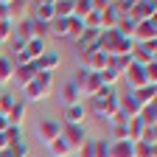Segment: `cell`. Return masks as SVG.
Masks as SVG:
<instances>
[{
    "label": "cell",
    "instance_id": "obj_1",
    "mask_svg": "<svg viewBox=\"0 0 157 157\" xmlns=\"http://www.w3.org/2000/svg\"><path fill=\"white\" fill-rule=\"evenodd\" d=\"M90 109L98 121H109V115L118 112V93L115 87H101L95 93V98H90Z\"/></svg>",
    "mask_w": 157,
    "mask_h": 157
},
{
    "label": "cell",
    "instance_id": "obj_2",
    "mask_svg": "<svg viewBox=\"0 0 157 157\" xmlns=\"http://www.w3.org/2000/svg\"><path fill=\"white\" fill-rule=\"evenodd\" d=\"M20 93H23V101L25 104L28 101H42V98H48L53 93V73H36L34 82L25 84Z\"/></svg>",
    "mask_w": 157,
    "mask_h": 157
},
{
    "label": "cell",
    "instance_id": "obj_3",
    "mask_svg": "<svg viewBox=\"0 0 157 157\" xmlns=\"http://www.w3.org/2000/svg\"><path fill=\"white\" fill-rule=\"evenodd\" d=\"M154 56H157V39L135 45V48H132V53H129V59H132L135 65H140V67H146L149 62H154Z\"/></svg>",
    "mask_w": 157,
    "mask_h": 157
},
{
    "label": "cell",
    "instance_id": "obj_4",
    "mask_svg": "<svg viewBox=\"0 0 157 157\" xmlns=\"http://www.w3.org/2000/svg\"><path fill=\"white\" fill-rule=\"evenodd\" d=\"M154 17H157V3L154 0H135L132 3V11H129L132 23H143V20H154Z\"/></svg>",
    "mask_w": 157,
    "mask_h": 157
},
{
    "label": "cell",
    "instance_id": "obj_5",
    "mask_svg": "<svg viewBox=\"0 0 157 157\" xmlns=\"http://www.w3.org/2000/svg\"><path fill=\"white\" fill-rule=\"evenodd\" d=\"M157 39V20H143V23H135V31H132V42L140 45V42H151Z\"/></svg>",
    "mask_w": 157,
    "mask_h": 157
},
{
    "label": "cell",
    "instance_id": "obj_6",
    "mask_svg": "<svg viewBox=\"0 0 157 157\" xmlns=\"http://www.w3.org/2000/svg\"><path fill=\"white\" fill-rule=\"evenodd\" d=\"M59 126H62V124H59ZM59 137H62V140L76 151L78 146H82L84 140H87V132H84V124L82 126H62V129H59Z\"/></svg>",
    "mask_w": 157,
    "mask_h": 157
},
{
    "label": "cell",
    "instance_id": "obj_7",
    "mask_svg": "<svg viewBox=\"0 0 157 157\" xmlns=\"http://www.w3.org/2000/svg\"><path fill=\"white\" fill-rule=\"evenodd\" d=\"M28 17L36 20V23H51V20H53V3H51V0L28 3Z\"/></svg>",
    "mask_w": 157,
    "mask_h": 157
},
{
    "label": "cell",
    "instance_id": "obj_8",
    "mask_svg": "<svg viewBox=\"0 0 157 157\" xmlns=\"http://www.w3.org/2000/svg\"><path fill=\"white\" fill-rule=\"evenodd\" d=\"M59 129H62V126H59L56 118H42L39 126H36V137H39L42 143H51V140H56V137H59Z\"/></svg>",
    "mask_w": 157,
    "mask_h": 157
},
{
    "label": "cell",
    "instance_id": "obj_9",
    "mask_svg": "<svg viewBox=\"0 0 157 157\" xmlns=\"http://www.w3.org/2000/svg\"><path fill=\"white\" fill-rule=\"evenodd\" d=\"M34 76H36V67H34V62H31V65H14L11 84H14L17 90H23L25 84H31V82H34Z\"/></svg>",
    "mask_w": 157,
    "mask_h": 157
},
{
    "label": "cell",
    "instance_id": "obj_10",
    "mask_svg": "<svg viewBox=\"0 0 157 157\" xmlns=\"http://www.w3.org/2000/svg\"><path fill=\"white\" fill-rule=\"evenodd\" d=\"M121 78H126V84H129L132 90H140V87H146V84H149V82H146V70H143L140 65H135V62L124 70V76H121Z\"/></svg>",
    "mask_w": 157,
    "mask_h": 157
},
{
    "label": "cell",
    "instance_id": "obj_11",
    "mask_svg": "<svg viewBox=\"0 0 157 157\" xmlns=\"http://www.w3.org/2000/svg\"><path fill=\"white\" fill-rule=\"evenodd\" d=\"M87 118V109L84 104H73V107H65L62 112V126H82Z\"/></svg>",
    "mask_w": 157,
    "mask_h": 157
},
{
    "label": "cell",
    "instance_id": "obj_12",
    "mask_svg": "<svg viewBox=\"0 0 157 157\" xmlns=\"http://www.w3.org/2000/svg\"><path fill=\"white\" fill-rule=\"evenodd\" d=\"M59 65H62V56L53 53V51H45V53L34 62L36 73H56V67H59Z\"/></svg>",
    "mask_w": 157,
    "mask_h": 157
},
{
    "label": "cell",
    "instance_id": "obj_13",
    "mask_svg": "<svg viewBox=\"0 0 157 157\" xmlns=\"http://www.w3.org/2000/svg\"><path fill=\"white\" fill-rule=\"evenodd\" d=\"M25 115H28V104L20 98V101H14L11 104V109L6 112V121H9V126H17V129H23V121H25Z\"/></svg>",
    "mask_w": 157,
    "mask_h": 157
},
{
    "label": "cell",
    "instance_id": "obj_14",
    "mask_svg": "<svg viewBox=\"0 0 157 157\" xmlns=\"http://www.w3.org/2000/svg\"><path fill=\"white\" fill-rule=\"evenodd\" d=\"M11 39H17V42H28V39H34V20L31 17H23V20H17L14 23V36Z\"/></svg>",
    "mask_w": 157,
    "mask_h": 157
},
{
    "label": "cell",
    "instance_id": "obj_15",
    "mask_svg": "<svg viewBox=\"0 0 157 157\" xmlns=\"http://www.w3.org/2000/svg\"><path fill=\"white\" fill-rule=\"evenodd\" d=\"M59 101H62V107L82 104V90H78L73 82H67V84H62V90H59Z\"/></svg>",
    "mask_w": 157,
    "mask_h": 157
},
{
    "label": "cell",
    "instance_id": "obj_16",
    "mask_svg": "<svg viewBox=\"0 0 157 157\" xmlns=\"http://www.w3.org/2000/svg\"><path fill=\"white\" fill-rule=\"evenodd\" d=\"M107 65H109V56H107L104 51H98V48H93V51H90L87 62H84V67H87L90 73H101Z\"/></svg>",
    "mask_w": 157,
    "mask_h": 157
},
{
    "label": "cell",
    "instance_id": "obj_17",
    "mask_svg": "<svg viewBox=\"0 0 157 157\" xmlns=\"http://www.w3.org/2000/svg\"><path fill=\"white\" fill-rule=\"evenodd\" d=\"M104 84H101V78H98V73H90L87 70V76L82 78V84H78V90H82V95H87V98H95V93L101 90Z\"/></svg>",
    "mask_w": 157,
    "mask_h": 157
},
{
    "label": "cell",
    "instance_id": "obj_18",
    "mask_svg": "<svg viewBox=\"0 0 157 157\" xmlns=\"http://www.w3.org/2000/svg\"><path fill=\"white\" fill-rule=\"evenodd\" d=\"M129 95H132L140 107H146V104H154V101H157V87L146 84V87H140V90H132Z\"/></svg>",
    "mask_w": 157,
    "mask_h": 157
},
{
    "label": "cell",
    "instance_id": "obj_19",
    "mask_svg": "<svg viewBox=\"0 0 157 157\" xmlns=\"http://www.w3.org/2000/svg\"><path fill=\"white\" fill-rule=\"evenodd\" d=\"M23 53L31 59V62H36V59L45 53V39H28V42L23 45Z\"/></svg>",
    "mask_w": 157,
    "mask_h": 157
},
{
    "label": "cell",
    "instance_id": "obj_20",
    "mask_svg": "<svg viewBox=\"0 0 157 157\" xmlns=\"http://www.w3.org/2000/svg\"><path fill=\"white\" fill-rule=\"evenodd\" d=\"M51 3H53V20L73 17V0H51Z\"/></svg>",
    "mask_w": 157,
    "mask_h": 157
},
{
    "label": "cell",
    "instance_id": "obj_21",
    "mask_svg": "<svg viewBox=\"0 0 157 157\" xmlns=\"http://www.w3.org/2000/svg\"><path fill=\"white\" fill-rule=\"evenodd\" d=\"M9 3V20L14 23V17L17 20H23V17H28V3L25 0H6Z\"/></svg>",
    "mask_w": 157,
    "mask_h": 157
},
{
    "label": "cell",
    "instance_id": "obj_22",
    "mask_svg": "<svg viewBox=\"0 0 157 157\" xmlns=\"http://www.w3.org/2000/svg\"><path fill=\"white\" fill-rule=\"evenodd\" d=\"M109 157H132V140H112Z\"/></svg>",
    "mask_w": 157,
    "mask_h": 157
},
{
    "label": "cell",
    "instance_id": "obj_23",
    "mask_svg": "<svg viewBox=\"0 0 157 157\" xmlns=\"http://www.w3.org/2000/svg\"><path fill=\"white\" fill-rule=\"evenodd\" d=\"M98 34H101V31H95V28H84V31H82V36L76 39V48H95Z\"/></svg>",
    "mask_w": 157,
    "mask_h": 157
},
{
    "label": "cell",
    "instance_id": "obj_24",
    "mask_svg": "<svg viewBox=\"0 0 157 157\" xmlns=\"http://www.w3.org/2000/svg\"><path fill=\"white\" fill-rule=\"evenodd\" d=\"M3 157H28V143H25V140L9 143V146L3 149Z\"/></svg>",
    "mask_w": 157,
    "mask_h": 157
},
{
    "label": "cell",
    "instance_id": "obj_25",
    "mask_svg": "<svg viewBox=\"0 0 157 157\" xmlns=\"http://www.w3.org/2000/svg\"><path fill=\"white\" fill-rule=\"evenodd\" d=\"M98 78H101V84H104V87H115L118 82H121V73H118L115 67H109V65H107L101 73H98Z\"/></svg>",
    "mask_w": 157,
    "mask_h": 157
},
{
    "label": "cell",
    "instance_id": "obj_26",
    "mask_svg": "<svg viewBox=\"0 0 157 157\" xmlns=\"http://www.w3.org/2000/svg\"><path fill=\"white\" fill-rule=\"evenodd\" d=\"M11 76H14V62L0 56V84H11Z\"/></svg>",
    "mask_w": 157,
    "mask_h": 157
},
{
    "label": "cell",
    "instance_id": "obj_27",
    "mask_svg": "<svg viewBox=\"0 0 157 157\" xmlns=\"http://www.w3.org/2000/svg\"><path fill=\"white\" fill-rule=\"evenodd\" d=\"M48 149H51V154H53V157H70V154H73V149L62 140V137L51 140V143H48Z\"/></svg>",
    "mask_w": 157,
    "mask_h": 157
},
{
    "label": "cell",
    "instance_id": "obj_28",
    "mask_svg": "<svg viewBox=\"0 0 157 157\" xmlns=\"http://www.w3.org/2000/svg\"><path fill=\"white\" fill-rule=\"evenodd\" d=\"M93 11V0H73V17L76 20H82L84 23V17Z\"/></svg>",
    "mask_w": 157,
    "mask_h": 157
},
{
    "label": "cell",
    "instance_id": "obj_29",
    "mask_svg": "<svg viewBox=\"0 0 157 157\" xmlns=\"http://www.w3.org/2000/svg\"><path fill=\"white\" fill-rule=\"evenodd\" d=\"M132 157H157V146H149V143H132Z\"/></svg>",
    "mask_w": 157,
    "mask_h": 157
},
{
    "label": "cell",
    "instance_id": "obj_30",
    "mask_svg": "<svg viewBox=\"0 0 157 157\" xmlns=\"http://www.w3.org/2000/svg\"><path fill=\"white\" fill-rule=\"evenodd\" d=\"M82 31H84V23H82V20H76V17H67V36L78 39V36H82Z\"/></svg>",
    "mask_w": 157,
    "mask_h": 157
},
{
    "label": "cell",
    "instance_id": "obj_31",
    "mask_svg": "<svg viewBox=\"0 0 157 157\" xmlns=\"http://www.w3.org/2000/svg\"><path fill=\"white\" fill-rule=\"evenodd\" d=\"M93 157H109V143L104 137H95L93 140Z\"/></svg>",
    "mask_w": 157,
    "mask_h": 157
},
{
    "label": "cell",
    "instance_id": "obj_32",
    "mask_svg": "<svg viewBox=\"0 0 157 157\" xmlns=\"http://www.w3.org/2000/svg\"><path fill=\"white\" fill-rule=\"evenodd\" d=\"M11 36H14V23L11 20H3V23H0V45L11 42Z\"/></svg>",
    "mask_w": 157,
    "mask_h": 157
},
{
    "label": "cell",
    "instance_id": "obj_33",
    "mask_svg": "<svg viewBox=\"0 0 157 157\" xmlns=\"http://www.w3.org/2000/svg\"><path fill=\"white\" fill-rule=\"evenodd\" d=\"M109 137H112V140H129L126 124H109Z\"/></svg>",
    "mask_w": 157,
    "mask_h": 157
},
{
    "label": "cell",
    "instance_id": "obj_34",
    "mask_svg": "<svg viewBox=\"0 0 157 157\" xmlns=\"http://www.w3.org/2000/svg\"><path fill=\"white\" fill-rule=\"evenodd\" d=\"M140 143L157 146V126H146V129H143V135H140Z\"/></svg>",
    "mask_w": 157,
    "mask_h": 157
},
{
    "label": "cell",
    "instance_id": "obj_35",
    "mask_svg": "<svg viewBox=\"0 0 157 157\" xmlns=\"http://www.w3.org/2000/svg\"><path fill=\"white\" fill-rule=\"evenodd\" d=\"M17 101L14 95H9V93H0V115H6L9 109H11V104Z\"/></svg>",
    "mask_w": 157,
    "mask_h": 157
},
{
    "label": "cell",
    "instance_id": "obj_36",
    "mask_svg": "<svg viewBox=\"0 0 157 157\" xmlns=\"http://www.w3.org/2000/svg\"><path fill=\"white\" fill-rule=\"evenodd\" d=\"M143 70H146V82H149L151 87H157V62H149Z\"/></svg>",
    "mask_w": 157,
    "mask_h": 157
},
{
    "label": "cell",
    "instance_id": "obj_37",
    "mask_svg": "<svg viewBox=\"0 0 157 157\" xmlns=\"http://www.w3.org/2000/svg\"><path fill=\"white\" fill-rule=\"evenodd\" d=\"M76 157H93V140H90V137L76 149Z\"/></svg>",
    "mask_w": 157,
    "mask_h": 157
},
{
    "label": "cell",
    "instance_id": "obj_38",
    "mask_svg": "<svg viewBox=\"0 0 157 157\" xmlns=\"http://www.w3.org/2000/svg\"><path fill=\"white\" fill-rule=\"evenodd\" d=\"M9 129V121H6V115H0V135H3Z\"/></svg>",
    "mask_w": 157,
    "mask_h": 157
},
{
    "label": "cell",
    "instance_id": "obj_39",
    "mask_svg": "<svg viewBox=\"0 0 157 157\" xmlns=\"http://www.w3.org/2000/svg\"><path fill=\"white\" fill-rule=\"evenodd\" d=\"M0 56H3V45H0Z\"/></svg>",
    "mask_w": 157,
    "mask_h": 157
},
{
    "label": "cell",
    "instance_id": "obj_40",
    "mask_svg": "<svg viewBox=\"0 0 157 157\" xmlns=\"http://www.w3.org/2000/svg\"><path fill=\"white\" fill-rule=\"evenodd\" d=\"M0 157H3V151H0Z\"/></svg>",
    "mask_w": 157,
    "mask_h": 157
},
{
    "label": "cell",
    "instance_id": "obj_41",
    "mask_svg": "<svg viewBox=\"0 0 157 157\" xmlns=\"http://www.w3.org/2000/svg\"><path fill=\"white\" fill-rule=\"evenodd\" d=\"M70 157H76V154H70Z\"/></svg>",
    "mask_w": 157,
    "mask_h": 157
}]
</instances>
